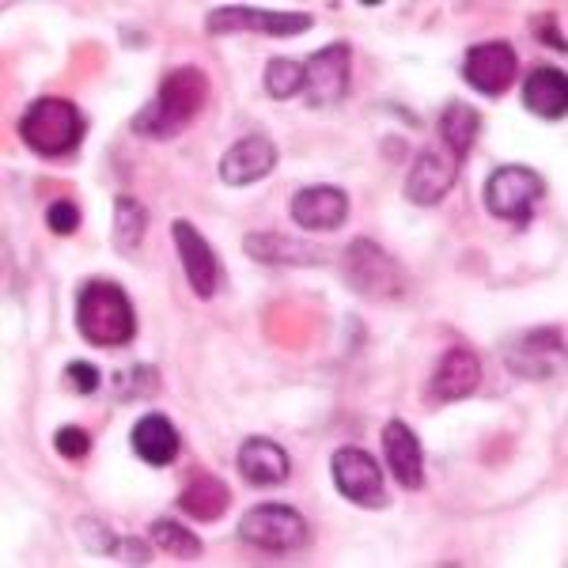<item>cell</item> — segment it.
I'll list each match as a JSON object with an SVG mask.
<instances>
[{
    "label": "cell",
    "instance_id": "6da1fadb",
    "mask_svg": "<svg viewBox=\"0 0 568 568\" xmlns=\"http://www.w3.org/2000/svg\"><path fill=\"white\" fill-rule=\"evenodd\" d=\"M209 103V77L197 65H175L163 72L155 95L133 114L130 130L144 141H175Z\"/></svg>",
    "mask_w": 568,
    "mask_h": 568
},
{
    "label": "cell",
    "instance_id": "7a4b0ae2",
    "mask_svg": "<svg viewBox=\"0 0 568 568\" xmlns=\"http://www.w3.org/2000/svg\"><path fill=\"white\" fill-rule=\"evenodd\" d=\"M77 334L95 349H125L136 337V311L130 292L110 277H91L77 288Z\"/></svg>",
    "mask_w": 568,
    "mask_h": 568
},
{
    "label": "cell",
    "instance_id": "3957f363",
    "mask_svg": "<svg viewBox=\"0 0 568 568\" xmlns=\"http://www.w3.org/2000/svg\"><path fill=\"white\" fill-rule=\"evenodd\" d=\"M16 133L31 155L45 163H61L80 152L88 136V118L65 95H39L34 103H27L20 122H16Z\"/></svg>",
    "mask_w": 568,
    "mask_h": 568
},
{
    "label": "cell",
    "instance_id": "277c9868",
    "mask_svg": "<svg viewBox=\"0 0 568 568\" xmlns=\"http://www.w3.org/2000/svg\"><path fill=\"white\" fill-rule=\"evenodd\" d=\"M342 277L349 284V292L375 304H387V300H402L409 292V277L398 265L394 254L383 251L379 243L361 235L342 251Z\"/></svg>",
    "mask_w": 568,
    "mask_h": 568
},
{
    "label": "cell",
    "instance_id": "5b68a950",
    "mask_svg": "<svg viewBox=\"0 0 568 568\" xmlns=\"http://www.w3.org/2000/svg\"><path fill=\"white\" fill-rule=\"evenodd\" d=\"M546 197V179L538 171L524 168V163H504V168L489 171L481 190V205L489 216L504 220V224H530L535 209Z\"/></svg>",
    "mask_w": 568,
    "mask_h": 568
},
{
    "label": "cell",
    "instance_id": "8992f818",
    "mask_svg": "<svg viewBox=\"0 0 568 568\" xmlns=\"http://www.w3.org/2000/svg\"><path fill=\"white\" fill-rule=\"evenodd\" d=\"M240 542L262 554H296L311 542V524L304 511L288 508V504H254L240 519Z\"/></svg>",
    "mask_w": 568,
    "mask_h": 568
},
{
    "label": "cell",
    "instance_id": "52a82bcc",
    "mask_svg": "<svg viewBox=\"0 0 568 568\" xmlns=\"http://www.w3.org/2000/svg\"><path fill=\"white\" fill-rule=\"evenodd\" d=\"M329 478H334V489L349 504H356V508L375 511L390 504L383 466L364 447H337L334 459H329Z\"/></svg>",
    "mask_w": 568,
    "mask_h": 568
},
{
    "label": "cell",
    "instance_id": "ba28073f",
    "mask_svg": "<svg viewBox=\"0 0 568 568\" xmlns=\"http://www.w3.org/2000/svg\"><path fill=\"white\" fill-rule=\"evenodd\" d=\"M311 12H273V8L251 4H220L205 16V34H235V31H262L270 39H296L311 31Z\"/></svg>",
    "mask_w": 568,
    "mask_h": 568
},
{
    "label": "cell",
    "instance_id": "9c48e42d",
    "mask_svg": "<svg viewBox=\"0 0 568 568\" xmlns=\"http://www.w3.org/2000/svg\"><path fill=\"white\" fill-rule=\"evenodd\" d=\"M353 80V45L329 42L304 61V103L311 110H329L349 95Z\"/></svg>",
    "mask_w": 568,
    "mask_h": 568
},
{
    "label": "cell",
    "instance_id": "30bf717a",
    "mask_svg": "<svg viewBox=\"0 0 568 568\" xmlns=\"http://www.w3.org/2000/svg\"><path fill=\"white\" fill-rule=\"evenodd\" d=\"M504 364L516 379H554L565 364V329L535 326L504 342Z\"/></svg>",
    "mask_w": 568,
    "mask_h": 568
},
{
    "label": "cell",
    "instance_id": "8fae6325",
    "mask_svg": "<svg viewBox=\"0 0 568 568\" xmlns=\"http://www.w3.org/2000/svg\"><path fill=\"white\" fill-rule=\"evenodd\" d=\"M171 240H175L182 277H186L190 292H194L197 300H213L220 292V284H224V265H220L213 243L182 216L171 220Z\"/></svg>",
    "mask_w": 568,
    "mask_h": 568
},
{
    "label": "cell",
    "instance_id": "7c38bea8",
    "mask_svg": "<svg viewBox=\"0 0 568 568\" xmlns=\"http://www.w3.org/2000/svg\"><path fill=\"white\" fill-rule=\"evenodd\" d=\"M459 168H463L459 155H452L444 144H428V149H420L417 160L409 163L406 190H402V194H406L409 205L433 209L455 190V182H459Z\"/></svg>",
    "mask_w": 568,
    "mask_h": 568
},
{
    "label": "cell",
    "instance_id": "4fadbf2b",
    "mask_svg": "<svg viewBox=\"0 0 568 568\" xmlns=\"http://www.w3.org/2000/svg\"><path fill=\"white\" fill-rule=\"evenodd\" d=\"M519 77V53L511 42L489 39L466 50L463 58V80L485 99H500L504 91L516 84Z\"/></svg>",
    "mask_w": 568,
    "mask_h": 568
},
{
    "label": "cell",
    "instance_id": "5bb4252c",
    "mask_svg": "<svg viewBox=\"0 0 568 568\" xmlns=\"http://www.w3.org/2000/svg\"><path fill=\"white\" fill-rule=\"evenodd\" d=\"M481 387V356L470 345H452L436 361L433 375L425 383V402L428 406H452V402L470 398Z\"/></svg>",
    "mask_w": 568,
    "mask_h": 568
},
{
    "label": "cell",
    "instance_id": "9a60e30c",
    "mask_svg": "<svg viewBox=\"0 0 568 568\" xmlns=\"http://www.w3.org/2000/svg\"><path fill=\"white\" fill-rule=\"evenodd\" d=\"M288 216L304 232H337V227L349 220V194L342 186H329V182H315V186H300L292 194Z\"/></svg>",
    "mask_w": 568,
    "mask_h": 568
},
{
    "label": "cell",
    "instance_id": "2e32d148",
    "mask_svg": "<svg viewBox=\"0 0 568 568\" xmlns=\"http://www.w3.org/2000/svg\"><path fill=\"white\" fill-rule=\"evenodd\" d=\"M277 155H281L277 144H273L265 133H246L220 155V182H224V186H235V190L254 186V182H262L265 175H273Z\"/></svg>",
    "mask_w": 568,
    "mask_h": 568
},
{
    "label": "cell",
    "instance_id": "e0dca14e",
    "mask_svg": "<svg viewBox=\"0 0 568 568\" xmlns=\"http://www.w3.org/2000/svg\"><path fill=\"white\" fill-rule=\"evenodd\" d=\"M379 444H383V463H387L390 478L409 493L425 489V452H420V439L414 428L394 417L383 425Z\"/></svg>",
    "mask_w": 568,
    "mask_h": 568
},
{
    "label": "cell",
    "instance_id": "ac0fdd59",
    "mask_svg": "<svg viewBox=\"0 0 568 568\" xmlns=\"http://www.w3.org/2000/svg\"><path fill=\"white\" fill-rule=\"evenodd\" d=\"M235 466H240L243 481L254 485V489H277L292 478V459L288 452L270 436H251L240 444V455H235Z\"/></svg>",
    "mask_w": 568,
    "mask_h": 568
},
{
    "label": "cell",
    "instance_id": "d6986e66",
    "mask_svg": "<svg viewBox=\"0 0 568 568\" xmlns=\"http://www.w3.org/2000/svg\"><path fill=\"white\" fill-rule=\"evenodd\" d=\"M243 254L258 265H284V270H296V265H326V251L311 246L304 240H292L281 232H251L243 235Z\"/></svg>",
    "mask_w": 568,
    "mask_h": 568
},
{
    "label": "cell",
    "instance_id": "ffe728a7",
    "mask_svg": "<svg viewBox=\"0 0 568 568\" xmlns=\"http://www.w3.org/2000/svg\"><path fill=\"white\" fill-rule=\"evenodd\" d=\"M130 444H133V455L144 466H171L182 452V436H179L175 420L168 414H155V409L133 425Z\"/></svg>",
    "mask_w": 568,
    "mask_h": 568
},
{
    "label": "cell",
    "instance_id": "44dd1931",
    "mask_svg": "<svg viewBox=\"0 0 568 568\" xmlns=\"http://www.w3.org/2000/svg\"><path fill=\"white\" fill-rule=\"evenodd\" d=\"M227 508H232V489L213 470H194L179 493V511L194 524H216Z\"/></svg>",
    "mask_w": 568,
    "mask_h": 568
},
{
    "label": "cell",
    "instance_id": "7402d4cb",
    "mask_svg": "<svg viewBox=\"0 0 568 568\" xmlns=\"http://www.w3.org/2000/svg\"><path fill=\"white\" fill-rule=\"evenodd\" d=\"M524 106L542 122H561L568 114V77L554 65H535L524 80Z\"/></svg>",
    "mask_w": 568,
    "mask_h": 568
},
{
    "label": "cell",
    "instance_id": "603a6c76",
    "mask_svg": "<svg viewBox=\"0 0 568 568\" xmlns=\"http://www.w3.org/2000/svg\"><path fill=\"white\" fill-rule=\"evenodd\" d=\"M436 133H439V144H444L447 152L459 155V160H466V155L474 152V144H478L481 114L470 103H459V99H452V103L439 110Z\"/></svg>",
    "mask_w": 568,
    "mask_h": 568
},
{
    "label": "cell",
    "instance_id": "cb8c5ba5",
    "mask_svg": "<svg viewBox=\"0 0 568 568\" xmlns=\"http://www.w3.org/2000/svg\"><path fill=\"white\" fill-rule=\"evenodd\" d=\"M149 235V209L141 205L133 194L114 197V227H110V243L118 254H136Z\"/></svg>",
    "mask_w": 568,
    "mask_h": 568
},
{
    "label": "cell",
    "instance_id": "d4e9b609",
    "mask_svg": "<svg viewBox=\"0 0 568 568\" xmlns=\"http://www.w3.org/2000/svg\"><path fill=\"white\" fill-rule=\"evenodd\" d=\"M149 542L155 549H163L168 557H175V561H197L201 554H205V542L194 535L190 527H182L179 519H152L149 524Z\"/></svg>",
    "mask_w": 568,
    "mask_h": 568
},
{
    "label": "cell",
    "instance_id": "484cf974",
    "mask_svg": "<svg viewBox=\"0 0 568 568\" xmlns=\"http://www.w3.org/2000/svg\"><path fill=\"white\" fill-rule=\"evenodd\" d=\"M262 88H265V95L281 99V103L304 95V61L270 58V61H265V72H262Z\"/></svg>",
    "mask_w": 568,
    "mask_h": 568
},
{
    "label": "cell",
    "instance_id": "4316f807",
    "mask_svg": "<svg viewBox=\"0 0 568 568\" xmlns=\"http://www.w3.org/2000/svg\"><path fill=\"white\" fill-rule=\"evenodd\" d=\"M160 390V372L152 364H133V368H122L114 375V398L118 402H144L155 398Z\"/></svg>",
    "mask_w": 568,
    "mask_h": 568
},
{
    "label": "cell",
    "instance_id": "83f0119b",
    "mask_svg": "<svg viewBox=\"0 0 568 568\" xmlns=\"http://www.w3.org/2000/svg\"><path fill=\"white\" fill-rule=\"evenodd\" d=\"M80 205L72 197H53L50 205H45V227H50L53 235H77L80 232Z\"/></svg>",
    "mask_w": 568,
    "mask_h": 568
},
{
    "label": "cell",
    "instance_id": "f1b7e54d",
    "mask_svg": "<svg viewBox=\"0 0 568 568\" xmlns=\"http://www.w3.org/2000/svg\"><path fill=\"white\" fill-rule=\"evenodd\" d=\"M53 452H58L65 463H84L88 455H91V436H88V428H80V425H61L58 433H53Z\"/></svg>",
    "mask_w": 568,
    "mask_h": 568
},
{
    "label": "cell",
    "instance_id": "f546056e",
    "mask_svg": "<svg viewBox=\"0 0 568 568\" xmlns=\"http://www.w3.org/2000/svg\"><path fill=\"white\" fill-rule=\"evenodd\" d=\"M65 387L72 394H80V398H91V394L103 387V372L88 361H72V364H65Z\"/></svg>",
    "mask_w": 568,
    "mask_h": 568
},
{
    "label": "cell",
    "instance_id": "4dcf8cb0",
    "mask_svg": "<svg viewBox=\"0 0 568 568\" xmlns=\"http://www.w3.org/2000/svg\"><path fill=\"white\" fill-rule=\"evenodd\" d=\"M77 530H80V538H84V546L91 549V554H103V557L118 554V542H122V538H118L106 524H99V519H80Z\"/></svg>",
    "mask_w": 568,
    "mask_h": 568
},
{
    "label": "cell",
    "instance_id": "1f68e13d",
    "mask_svg": "<svg viewBox=\"0 0 568 568\" xmlns=\"http://www.w3.org/2000/svg\"><path fill=\"white\" fill-rule=\"evenodd\" d=\"M535 34H538V42H542L546 50H557V53L568 50L565 31H561V23H557V12H542V16H538V20H535Z\"/></svg>",
    "mask_w": 568,
    "mask_h": 568
},
{
    "label": "cell",
    "instance_id": "d6a6232c",
    "mask_svg": "<svg viewBox=\"0 0 568 568\" xmlns=\"http://www.w3.org/2000/svg\"><path fill=\"white\" fill-rule=\"evenodd\" d=\"M152 542H144V538H122L118 542V561H125V565H152Z\"/></svg>",
    "mask_w": 568,
    "mask_h": 568
}]
</instances>
